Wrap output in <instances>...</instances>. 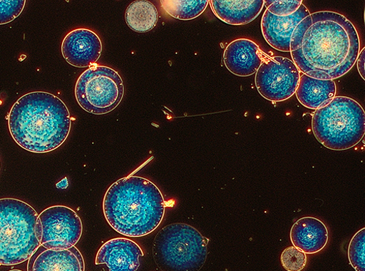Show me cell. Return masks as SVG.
I'll return each mask as SVG.
<instances>
[{
	"label": "cell",
	"mask_w": 365,
	"mask_h": 271,
	"mask_svg": "<svg viewBox=\"0 0 365 271\" xmlns=\"http://www.w3.org/2000/svg\"><path fill=\"white\" fill-rule=\"evenodd\" d=\"M160 3L163 9L173 18L190 21L202 14L209 0H162Z\"/></svg>",
	"instance_id": "obj_19"
},
{
	"label": "cell",
	"mask_w": 365,
	"mask_h": 271,
	"mask_svg": "<svg viewBox=\"0 0 365 271\" xmlns=\"http://www.w3.org/2000/svg\"><path fill=\"white\" fill-rule=\"evenodd\" d=\"M262 63V51L254 41L241 39L231 42L224 53V63L232 74L247 77L255 74Z\"/></svg>",
	"instance_id": "obj_14"
},
{
	"label": "cell",
	"mask_w": 365,
	"mask_h": 271,
	"mask_svg": "<svg viewBox=\"0 0 365 271\" xmlns=\"http://www.w3.org/2000/svg\"><path fill=\"white\" fill-rule=\"evenodd\" d=\"M125 21L134 32L145 34L156 26L159 13L153 4L146 0H137L127 9Z\"/></svg>",
	"instance_id": "obj_18"
},
{
	"label": "cell",
	"mask_w": 365,
	"mask_h": 271,
	"mask_svg": "<svg viewBox=\"0 0 365 271\" xmlns=\"http://www.w3.org/2000/svg\"><path fill=\"white\" fill-rule=\"evenodd\" d=\"M25 0H0V25L9 24L22 13Z\"/></svg>",
	"instance_id": "obj_23"
},
{
	"label": "cell",
	"mask_w": 365,
	"mask_h": 271,
	"mask_svg": "<svg viewBox=\"0 0 365 271\" xmlns=\"http://www.w3.org/2000/svg\"><path fill=\"white\" fill-rule=\"evenodd\" d=\"M300 72L292 60L282 56H269L262 51V63L256 72L259 93L271 102H283L296 92Z\"/></svg>",
	"instance_id": "obj_8"
},
{
	"label": "cell",
	"mask_w": 365,
	"mask_h": 271,
	"mask_svg": "<svg viewBox=\"0 0 365 271\" xmlns=\"http://www.w3.org/2000/svg\"><path fill=\"white\" fill-rule=\"evenodd\" d=\"M9 271H22V270H9Z\"/></svg>",
	"instance_id": "obj_25"
},
{
	"label": "cell",
	"mask_w": 365,
	"mask_h": 271,
	"mask_svg": "<svg viewBox=\"0 0 365 271\" xmlns=\"http://www.w3.org/2000/svg\"><path fill=\"white\" fill-rule=\"evenodd\" d=\"M27 271H84L85 263L75 247L68 250H48L40 246L30 257Z\"/></svg>",
	"instance_id": "obj_13"
},
{
	"label": "cell",
	"mask_w": 365,
	"mask_h": 271,
	"mask_svg": "<svg viewBox=\"0 0 365 271\" xmlns=\"http://www.w3.org/2000/svg\"><path fill=\"white\" fill-rule=\"evenodd\" d=\"M337 86L332 80H321L306 74L300 76L296 96L299 102L307 108L317 110L336 97Z\"/></svg>",
	"instance_id": "obj_17"
},
{
	"label": "cell",
	"mask_w": 365,
	"mask_h": 271,
	"mask_svg": "<svg viewBox=\"0 0 365 271\" xmlns=\"http://www.w3.org/2000/svg\"><path fill=\"white\" fill-rule=\"evenodd\" d=\"M312 131L317 140L328 149H350L364 136V111L349 97H334L316 110Z\"/></svg>",
	"instance_id": "obj_5"
},
{
	"label": "cell",
	"mask_w": 365,
	"mask_h": 271,
	"mask_svg": "<svg viewBox=\"0 0 365 271\" xmlns=\"http://www.w3.org/2000/svg\"><path fill=\"white\" fill-rule=\"evenodd\" d=\"M103 51L100 37L88 29H76L69 33L62 44V53L66 61L78 68L96 65Z\"/></svg>",
	"instance_id": "obj_10"
},
{
	"label": "cell",
	"mask_w": 365,
	"mask_h": 271,
	"mask_svg": "<svg viewBox=\"0 0 365 271\" xmlns=\"http://www.w3.org/2000/svg\"><path fill=\"white\" fill-rule=\"evenodd\" d=\"M360 40L344 16L319 11L302 19L292 37L290 53L299 72L321 80L339 78L356 63Z\"/></svg>",
	"instance_id": "obj_1"
},
{
	"label": "cell",
	"mask_w": 365,
	"mask_h": 271,
	"mask_svg": "<svg viewBox=\"0 0 365 271\" xmlns=\"http://www.w3.org/2000/svg\"><path fill=\"white\" fill-rule=\"evenodd\" d=\"M8 119L10 133L16 143L37 154L52 152L62 145L72 124L66 103L45 92L30 93L20 98Z\"/></svg>",
	"instance_id": "obj_2"
},
{
	"label": "cell",
	"mask_w": 365,
	"mask_h": 271,
	"mask_svg": "<svg viewBox=\"0 0 365 271\" xmlns=\"http://www.w3.org/2000/svg\"><path fill=\"white\" fill-rule=\"evenodd\" d=\"M281 262L287 271H301L307 266V255L292 246L284 250L281 256Z\"/></svg>",
	"instance_id": "obj_22"
},
{
	"label": "cell",
	"mask_w": 365,
	"mask_h": 271,
	"mask_svg": "<svg viewBox=\"0 0 365 271\" xmlns=\"http://www.w3.org/2000/svg\"><path fill=\"white\" fill-rule=\"evenodd\" d=\"M38 217L22 200L0 199V265L21 264L41 246Z\"/></svg>",
	"instance_id": "obj_4"
},
{
	"label": "cell",
	"mask_w": 365,
	"mask_h": 271,
	"mask_svg": "<svg viewBox=\"0 0 365 271\" xmlns=\"http://www.w3.org/2000/svg\"><path fill=\"white\" fill-rule=\"evenodd\" d=\"M364 52H365V48H364L359 53V56L357 57V59H356V63H357V69L359 71V73L360 74V76H361V78H363V80L365 79V76H364V57H365V54H364Z\"/></svg>",
	"instance_id": "obj_24"
},
{
	"label": "cell",
	"mask_w": 365,
	"mask_h": 271,
	"mask_svg": "<svg viewBox=\"0 0 365 271\" xmlns=\"http://www.w3.org/2000/svg\"><path fill=\"white\" fill-rule=\"evenodd\" d=\"M293 246L307 255L323 250L329 240V231L320 220L302 218L293 225L290 232Z\"/></svg>",
	"instance_id": "obj_15"
},
{
	"label": "cell",
	"mask_w": 365,
	"mask_h": 271,
	"mask_svg": "<svg viewBox=\"0 0 365 271\" xmlns=\"http://www.w3.org/2000/svg\"><path fill=\"white\" fill-rule=\"evenodd\" d=\"M143 255L141 248L133 240L117 237L103 245L96 263L106 264L110 271H137L140 265V258Z\"/></svg>",
	"instance_id": "obj_12"
},
{
	"label": "cell",
	"mask_w": 365,
	"mask_h": 271,
	"mask_svg": "<svg viewBox=\"0 0 365 271\" xmlns=\"http://www.w3.org/2000/svg\"><path fill=\"white\" fill-rule=\"evenodd\" d=\"M38 221L41 245L48 250L71 249L82 236V221L69 207H49L39 215Z\"/></svg>",
	"instance_id": "obj_9"
},
{
	"label": "cell",
	"mask_w": 365,
	"mask_h": 271,
	"mask_svg": "<svg viewBox=\"0 0 365 271\" xmlns=\"http://www.w3.org/2000/svg\"><path fill=\"white\" fill-rule=\"evenodd\" d=\"M209 239L187 224L163 227L153 245V256L163 271H199L206 262Z\"/></svg>",
	"instance_id": "obj_6"
},
{
	"label": "cell",
	"mask_w": 365,
	"mask_h": 271,
	"mask_svg": "<svg viewBox=\"0 0 365 271\" xmlns=\"http://www.w3.org/2000/svg\"><path fill=\"white\" fill-rule=\"evenodd\" d=\"M209 3L218 19L234 26L251 23L264 7V0H210Z\"/></svg>",
	"instance_id": "obj_16"
},
{
	"label": "cell",
	"mask_w": 365,
	"mask_h": 271,
	"mask_svg": "<svg viewBox=\"0 0 365 271\" xmlns=\"http://www.w3.org/2000/svg\"><path fill=\"white\" fill-rule=\"evenodd\" d=\"M310 14L309 9L303 4L295 14L286 17L277 16L266 10L261 22L264 40L273 48L290 52L292 37L296 27Z\"/></svg>",
	"instance_id": "obj_11"
},
{
	"label": "cell",
	"mask_w": 365,
	"mask_h": 271,
	"mask_svg": "<svg viewBox=\"0 0 365 271\" xmlns=\"http://www.w3.org/2000/svg\"><path fill=\"white\" fill-rule=\"evenodd\" d=\"M165 208L160 190L148 179L134 175L118 180L103 201L108 224L117 232L131 237L154 232L164 219Z\"/></svg>",
	"instance_id": "obj_3"
},
{
	"label": "cell",
	"mask_w": 365,
	"mask_h": 271,
	"mask_svg": "<svg viewBox=\"0 0 365 271\" xmlns=\"http://www.w3.org/2000/svg\"><path fill=\"white\" fill-rule=\"evenodd\" d=\"M349 260L356 271H365V229L357 232L351 240Z\"/></svg>",
	"instance_id": "obj_20"
},
{
	"label": "cell",
	"mask_w": 365,
	"mask_h": 271,
	"mask_svg": "<svg viewBox=\"0 0 365 271\" xmlns=\"http://www.w3.org/2000/svg\"><path fill=\"white\" fill-rule=\"evenodd\" d=\"M75 94L78 103L84 111L104 115L113 111L123 101L125 84L115 70L96 65L80 76Z\"/></svg>",
	"instance_id": "obj_7"
},
{
	"label": "cell",
	"mask_w": 365,
	"mask_h": 271,
	"mask_svg": "<svg viewBox=\"0 0 365 271\" xmlns=\"http://www.w3.org/2000/svg\"><path fill=\"white\" fill-rule=\"evenodd\" d=\"M302 4V0H265L264 1L266 10L280 17L289 16L295 14Z\"/></svg>",
	"instance_id": "obj_21"
}]
</instances>
